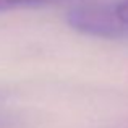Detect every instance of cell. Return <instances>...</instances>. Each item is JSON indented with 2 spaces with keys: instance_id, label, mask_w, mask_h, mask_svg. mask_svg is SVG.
I'll return each instance as SVG.
<instances>
[{
  "instance_id": "1",
  "label": "cell",
  "mask_w": 128,
  "mask_h": 128,
  "mask_svg": "<svg viewBox=\"0 0 128 128\" xmlns=\"http://www.w3.org/2000/svg\"><path fill=\"white\" fill-rule=\"evenodd\" d=\"M68 24L83 34L96 38L117 39L128 34V28L117 18L114 6L107 5H80L68 13Z\"/></svg>"
},
{
  "instance_id": "2",
  "label": "cell",
  "mask_w": 128,
  "mask_h": 128,
  "mask_svg": "<svg viewBox=\"0 0 128 128\" xmlns=\"http://www.w3.org/2000/svg\"><path fill=\"white\" fill-rule=\"evenodd\" d=\"M60 0H0V12H8L16 8H26V6H39V5H49Z\"/></svg>"
},
{
  "instance_id": "3",
  "label": "cell",
  "mask_w": 128,
  "mask_h": 128,
  "mask_svg": "<svg viewBox=\"0 0 128 128\" xmlns=\"http://www.w3.org/2000/svg\"><path fill=\"white\" fill-rule=\"evenodd\" d=\"M114 10H115L117 18L128 28V0H122L120 3H117L114 6Z\"/></svg>"
}]
</instances>
